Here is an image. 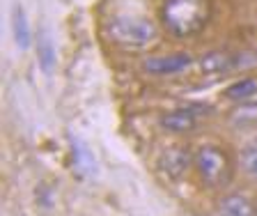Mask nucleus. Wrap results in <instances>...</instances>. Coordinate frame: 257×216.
Segmentation results:
<instances>
[{
    "label": "nucleus",
    "mask_w": 257,
    "mask_h": 216,
    "mask_svg": "<svg viewBox=\"0 0 257 216\" xmlns=\"http://www.w3.org/2000/svg\"><path fill=\"white\" fill-rule=\"evenodd\" d=\"M193 65V55L191 53H168V55H152L143 62L145 71L156 76H168V74H179V71L188 69Z\"/></svg>",
    "instance_id": "20e7f679"
},
{
    "label": "nucleus",
    "mask_w": 257,
    "mask_h": 216,
    "mask_svg": "<svg viewBox=\"0 0 257 216\" xmlns=\"http://www.w3.org/2000/svg\"><path fill=\"white\" fill-rule=\"evenodd\" d=\"M195 166H198V173L202 177V182L207 186H220L230 179V161L225 157V152L218 150L214 145H204L200 147L198 157H195Z\"/></svg>",
    "instance_id": "7ed1b4c3"
},
{
    "label": "nucleus",
    "mask_w": 257,
    "mask_h": 216,
    "mask_svg": "<svg viewBox=\"0 0 257 216\" xmlns=\"http://www.w3.org/2000/svg\"><path fill=\"white\" fill-rule=\"evenodd\" d=\"M257 92V81L252 78H241V81H234L232 85L225 87V97L232 99V101H243V99L252 97Z\"/></svg>",
    "instance_id": "f8f14e48"
},
{
    "label": "nucleus",
    "mask_w": 257,
    "mask_h": 216,
    "mask_svg": "<svg viewBox=\"0 0 257 216\" xmlns=\"http://www.w3.org/2000/svg\"><path fill=\"white\" fill-rule=\"evenodd\" d=\"M230 67H234V58L225 51H209L200 58L202 74H220V71H227Z\"/></svg>",
    "instance_id": "6e6552de"
},
{
    "label": "nucleus",
    "mask_w": 257,
    "mask_h": 216,
    "mask_svg": "<svg viewBox=\"0 0 257 216\" xmlns=\"http://www.w3.org/2000/svg\"><path fill=\"white\" fill-rule=\"evenodd\" d=\"M69 141H71V152H74L76 168L85 175H94L96 173V161H94V157H92V152L87 150L78 138H74V136H69Z\"/></svg>",
    "instance_id": "9b49d317"
},
{
    "label": "nucleus",
    "mask_w": 257,
    "mask_h": 216,
    "mask_svg": "<svg viewBox=\"0 0 257 216\" xmlns=\"http://www.w3.org/2000/svg\"><path fill=\"white\" fill-rule=\"evenodd\" d=\"M188 166H191V154L186 147H168L159 157V168L172 179L182 177L188 170Z\"/></svg>",
    "instance_id": "39448f33"
},
{
    "label": "nucleus",
    "mask_w": 257,
    "mask_h": 216,
    "mask_svg": "<svg viewBox=\"0 0 257 216\" xmlns=\"http://www.w3.org/2000/svg\"><path fill=\"white\" fill-rule=\"evenodd\" d=\"M37 58H39V67H42L44 74H51L55 67V60H58V51H55V44L51 39V35L44 30L39 35V42H37Z\"/></svg>",
    "instance_id": "9d476101"
},
{
    "label": "nucleus",
    "mask_w": 257,
    "mask_h": 216,
    "mask_svg": "<svg viewBox=\"0 0 257 216\" xmlns=\"http://www.w3.org/2000/svg\"><path fill=\"white\" fill-rule=\"evenodd\" d=\"M220 216H257V209L246 195L232 193L220 200Z\"/></svg>",
    "instance_id": "0eeeda50"
},
{
    "label": "nucleus",
    "mask_w": 257,
    "mask_h": 216,
    "mask_svg": "<svg viewBox=\"0 0 257 216\" xmlns=\"http://www.w3.org/2000/svg\"><path fill=\"white\" fill-rule=\"evenodd\" d=\"M163 23L175 37H188L200 33L209 21V0H166Z\"/></svg>",
    "instance_id": "f257e3e1"
},
{
    "label": "nucleus",
    "mask_w": 257,
    "mask_h": 216,
    "mask_svg": "<svg viewBox=\"0 0 257 216\" xmlns=\"http://www.w3.org/2000/svg\"><path fill=\"white\" fill-rule=\"evenodd\" d=\"M232 125L236 127H248V125H257V103H241L232 111L230 115Z\"/></svg>",
    "instance_id": "ddd939ff"
},
{
    "label": "nucleus",
    "mask_w": 257,
    "mask_h": 216,
    "mask_svg": "<svg viewBox=\"0 0 257 216\" xmlns=\"http://www.w3.org/2000/svg\"><path fill=\"white\" fill-rule=\"evenodd\" d=\"M161 127L172 134H188V131L195 129V115L186 108H179V111H170V113L161 115Z\"/></svg>",
    "instance_id": "423d86ee"
},
{
    "label": "nucleus",
    "mask_w": 257,
    "mask_h": 216,
    "mask_svg": "<svg viewBox=\"0 0 257 216\" xmlns=\"http://www.w3.org/2000/svg\"><path fill=\"white\" fill-rule=\"evenodd\" d=\"M12 30H14L16 46H19V49H28L32 42V35H30V26H28L26 12H23L21 5L12 7Z\"/></svg>",
    "instance_id": "1a4fd4ad"
},
{
    "label": "nucleus",
    "mask_w": 257,
    "mask_h": 216,
    "mask_svg": "<svg viewBox=\"0 0 257 216\" xmlns=\"http://www.w3.org/2000/svg\"><path fill=\"white\" fill-rule=\"evenodd\" d=\"M108 35L124 46H145L156 37V26L143 17H115L108 23Z\"/></svg>",
    "instance_id": "f03ea898"
},
{
    "label": "nucleus",
    "mask_w": 257,
    "mask_h": 216,
    "mask_svg": "<svg viewBox=\"0 0 257 216\" xmlns=\"http://www.w3.org/2000/svg\"><path fill=\"white\" fill-rule=\"evenodd\" d=\"M241 168H243L246 175L257 179V147H248V150L241 154Z\"/></svg>",
    "instance_id": "4468645a"
}]
</instances>
